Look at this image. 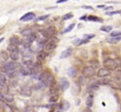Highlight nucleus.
<instances>
[{
    "label": "nucleus",
    "mask_w": 121,
    "mask_h": 112,
    "mask_svg": "<svg viewBox=\"0 0 121 112\" xmlns=\"http://www.w3.org/2000/svg\"><path fill=\"white\" fill-rule=\"evenodd\" d=\"M103 66L105 69H108V70H116V69L119 67L118 63L116 62V60L110 58H107L103 61Z\"/></svg>",
    "instance_id": "nucleus-1"
},
{
    "label": "nucleus",
    "mask_w": 121,
    "mask_h": 112,
    "mask_svg": "<svg viewBox=\"0 0 121 112\" xmlns=\"http://www.w3.org/2000/svg\"><path fill=\"white\" fill-rule=\"evenodd\" d=\"M95 74H96V70L91 66H86V67L83 68L82 71V76L85 78H92Z\"/></svg>",
    "instance_id": "nucleus-2"
},
{
    "label": "nucleus",
    "mask_w": 121,
    "mask_h": 112,
    "mask_svg": "<svg viewBox=\"0 0 121 112\" xmlns=\"http://www.w3.org/2000/svg\"><path fill=\"white\" fill-rule=\"evenodd\" d=\"M20 68H21V64H18L17 62H13V61L7 62L6 64L3 65V69H4L5 72L17 70V69H20Z\"/></svg>",
    "instance_id": "nucleus-3"
},
{
    "label": "nucleus",
    "mask_w": 121,
    "mask_h": 112,
    "mask_svg": "<svg viewBox=\"0 0 121 112\" xmlns=\"http://www.w3.org/2000/svg\"><path fill=\"white\" fill-rule=\"evenodd\" d=\"M56 37H52V40L50 41H49L48 43H46L45 45V49L47 51H50V50H54L57 48V43L59 41V40H56Z\"/></svg>",
    "instance_id": "nucleus-4"
},
{
    "label": "nucleus",
    "mask_w": 121,
    "mask_h": 112,
    "mask_svg": "<svg viewBox=\"0 0 121 112\" xmlns=\"http://www.w3.org/2000/svg\"><path fill=\"white\" fill-rule=\"evenodd\" d=\"M20 95L22 96H25V97H30L32 95L31 88L29 86H27V85L22 86L21 87V89H20Z\"/></svg>",
    "instance_id": "nucleus-5"
},
{
    "label": "nucleus",
    "mask_w": 121,
    "mask_h": 112,
    "mask_svg": "<svg viewBox=\"0 0 121 112\" xmlns=\"http://www.w3.org/2000/svg\"><path fill=\"white\" fill-rule=\"evenodd\" d=\"M31 74H40L42 72V66H41V64L39 62L37 63H34L33 66L31 68Z\"/></svg>",
    "instance_id": "nucleus-6"
},
{
    "label": "nucleus",
    "mask_w": 121,
    "mask_h": 112,
    "mask_svg": "<svg viewBox=\"0 0 121 112\" xmlns=\"http://www.w3.org/2000/svg\"><path fill=\"white\" fill-rule=\"evenodd\" d=\"M110 73H110V70L105 69V68H102V69H100L97 71L96 75L98 78H106V77H108V76H110Z\"/></svg>",
    "instance_id": "nucleus-7"
},
{
    "label": "nucleus",
    "mask_w": 121,
    "mask_h": 112,
    "mask_svg": "<svg viewBox=\"0 0 121 112\" xmlns=\"http://www.w3.org/2000/svg\"><path fill=\"white\" fill-rule=\"evenodd\" d=\"M59 91V85L56 82H54L49 86V93L51 96L53 95H58Z\"/></svg>",
    "instance_id": "nucleus-8"
},
{
    "label": "nucleus",
    "mask_w": 121,
    "mask_h": 112,
    "mask_svg": "<svg viewBox=\"0 0 121 112\" xmlns=\"http://www.w3.org/2000/svg\"><path fill=\"white\" fill-rule=\"evenodd\" d=\"M35 14L31 13V12H30V13H26L25 15H23V16L20 18V21L30 22V21H31V20L35 19Z\"/></svg>",
    "instance_id": "nucleus-9"
},
{
    "label": "nucleus",
    "mask_w": 121,
    "mask_h": 112,
    "mask_svg": "<svg viewBox=\"0 0 121 112\" xmlns=\"http://www.w3.org/2000/svg\"><path fill=\"white\" fill-rule=\"evenodd\" d=\"M59 86H60L61 90L64 91L69 88V86H70V83H69V82L65 78H60Z\"/></svg>",
    "instance_id": "nucleus-10"
},
{
    "label": "nucleus",
    "mask_w": 121,
    "mask_h": 112,
    "mask_svg": "<svg viewBox=\"0 0 121 112\" xmlns=\"http://www.w3.org/2000/svg\"><path fill=\"white\" fill-rule=\"evenodd\" d=\"M108 85L112 87L113 89L115 90H120V85L121 83L119 81H117L116 79H109V82H108Z\"/></svg>",
    "instance_id": "nucleus-11"
},
{
    "label": "nucleus",
    "mask_w": 121,
    "mask_h": 112,
    "mask_svg": "<svg viewBox=\"0 0 121 112\" xmlns=\"http://www.w3.org/2000/svg\"><path fill=\"white\" fill-rule=\"evenodd\" d=\"M72 53H73V49L72 48L66 49L65 50H64V51L61 53L60 56H59V59H67V58H69V56L72 55Z\"/></svg>",
    "instance_id": "nucleus-12"
},
{
    "label": "nucleus",
    "mask_w": 121,
    "mask_h": 112,
    "mask_svg": "<svg viewBox=\"0 0 121 112\" xmlns=\"http://www.w3.org/2000/svg\"><path fill=\"white\" fill-rule=\"evenodd\" d=\"M20 33H21V35H22L23 37H26H26L30 36V35L33 34V30H32L31 28L26 27V28H24L23 30H22Z\"/></svg>",
    "instance_id": "nucleus-13"
},
{
    "label": "nucleus",
    "mask_w": 121,
    "mask_h": 112,
    "mask_svg": "<svg viewBox=\"0 0 121 112\" xmlns=\"http://www.w3.org/2000/svg\"><path fill=\"white\" fill-rule=\"evenodd\" d=\"M81 86L79 84L74 83L72 86V94L74 95V96H77L81 92Z\"/></svg>",
    "instance_id": "nucleus-14"
},
{
    "label": "nucleus",
    "mask_w": 121,
    "mask_h": 112,
    "mask_svg": "<svg viewBox=\"0 0 121 112\" xmlns=\"http://www.w3.org/2000/svg\"><path fill=\"white\" fill-rule=\"evenodd\" d=\"M54 82H55V81H54V76H53L52 74H50V75H49V77L45 79L43 82H42V84H43L45 86H50V85L52 84Z\"/></svg>",
    "instance_id": "nucleus-15"
},
{
    "label": "nucleus",
    "mask_w": 121,
    "mask_h": 112,
    "mask_svg": "<svg viewBox=\"0 0 121 112\" xmlns=\"http://www.w3.org/2000/svg\"><path fill=\"white\" fill-rule=\"evenodd\" d=\"M120 40V37H106L105 38V41L109 44H111V45H115Z\"/></svg>",
    "instance_id": "nucleus-16"
},
{
    "label": "nucleus",
    "mask_w": 121,
    "mask_h": 112,
    "mask_svg": "<svg viewBox=\"0 0 121 112\" xmlns=\"http://www.w3.org/2000/svg\"><path fill=\"white\" fill-rule=\"evenodd\" d=\"M50 73L49 72H47V71H45V72H42L41 73H40L39 74V76H38V79H39V81H40L41 82H43L45 80V79L49 77V75H50Z\"/></svg>",
    "instance_id": "nucleus-17"
},
{
    "label": "nucleus",
    "mask_w": 121,
    "mask_h": 112,
    "mask_svg": "<svg viewBox=\"0 0 121 112\" xmlns=\"http://www.w3.org/2000/svg\"><path fill=\"white\" fill-rule=\"evenodd\" d=\"M19 74V72L17 70H14V71H8L6 72V75L8 76V78H9L10 79L13 78H16L17 77V75Z\"/></svg>",
    "instance_id": "nucleus-18"
},
{
    "label": "nucleus",
    "mask_w": 121,
    "mask_h": 112,
    "mask_svg": "<svg viewBox=\"0 0 121 112\" xmlns=\"http://www.w3.org/2000/svg\"><path fill=\"white\" fill-rule=\"evenodd\" d=\"M67 73L70 78H75L77 75V73H78V72H77V69H75L74 67H70L68 69Z\"/></svg>",
    "instance_id": "nucleus-19"
},
{
    "label": "nucleus",
    "mask_w": 121,
    "mask_h": 112,
    "mask_svg": "<svg viewBox=\"0 0 121 112\" xmlns=\"http://www.w3.org/2000/svg\"><path fill=\"white\" fill-rule=\"evenodd\" d=\"M19 73L23 76H29L31 74V70L29 69H26V68H25V67H21L20 68Z\"/></svg>",
    "instance_id": "nucleus-20"
},
{
    "label": "nucleus",
    "mask_w": 121,
    "mask_h": 112,
    "mask_svg": "<svg viewBox=\"0 0 121 112\" xmlns=\"http://www.w3.org/2000/svg\"><path fill=\"white\" fill-rule=\"evenodd\" d=\"M9 57H10V59H12V61H13V62H17L20 59V54L18 51L13 52V53L10 54Z\"/></svg>",
    "instance_id": "nucleus-21"
},
{
    "label": "nucleus",
    "mask_w": 121,
    "mask_h": 112,
    "mask_svg": "<svg viewBox=\"0 0 121 112\" xmlns=\"http://www.w3.org/2000/svg\"><path fill=\"white\" fill-rule=\"evenodd\" d=\"M59 107H60L61 111H68V110H69V108H70V103H69L68 101H64L60 104Z\"/></svg>",
    "instance_id": "nucleus-22"
},
{
    "label": "nucleus",
    "mask_w": 121,
    "mask_h": 112,
    "mask_svg": "<svg viewBox=\"0 0 121 112\" xmlns=\"http://www.w3.org/2000/svg\"><path fill=\"white\" fill-rule=\"evenodd\" d=\"M93 103H94V99H93V96L92 95H89L87 96L86 100V107L88 108H91V106H93Z\"/></svg>",
    "instance_id": "nucleus-23"
},
{
    "label": "nucleus",
    "mask_w": 121,
    "mask_h": 112,
    "mask_svg": "<svg viewBox=\"0 0 121 112\" xmlns=\"http://www.w3.org/2000/svg\"><path fill=\"white\" fill-rule=\"evenodd\" d=\"M46 30V31L48 32V34L49 35H50V37L52 38V37H54V35L56 34V32H57V30H56V28L54 27V26H49L47 29H45Z\"/></svg>",
    "instance_id": "nucleus-24"
},
{
    "label": "nucleus",
    "mask_w": 121,
    "mask_h": 112,
    "mask_svg": "<svg viewBox=\"0 0 121 112\" xmlns=\"http://www.w3.org/2000/svg\"><path fill=\"white\" fill-rule=\"evenodd\" d=\"M9 41L11 45H17V46L18 45H20V43H21V41H20L19 38H18L17 36H12L11 38H10Z\"/></svg>",
    "instance_id": "nucleus-25"
},
{
    "label": "nucleus",
    "mask_w": 121,
    "mask_h": 112,
    "mask_svg": "<svg viewBox=\"0 0 121 112\" xmlns=\"http://www.w3.org/2000/svg\"><path fill=\"white\" fill-rule=\"evenodd\" d=\"M87 20L90 22H103V20H102L100 17L93 16V15H90V16H88Z\"/></svg>",
    "instance_id": "nucleus-26"
},
{
    "label": "nucleus",
    "mask_w": 121,
    "mask_h": 112,
    "mask_svg": "<svg viewBox=\"0 0 121 112\" xmlns=\"http://www.w3.org/2000/svg\"><path fill=\"white\" fill-rule=\"evenodd\" d=\"M0 57H1V59L4 62H7L8 60V59H9V55H8L6 50H1V52H0Z\"/></svg>",
    "instance_id": "nucleus-27"
},
{
    "label": "nucleus",
    "mask_w": 121,
    "mask_h": 112,
    "mask_svg": "<svg viewBox=\"0 0 121 112\" xmlns=\"http://www.w3.org/2000/svg\"><path fill=\"white\" fill-rule=\"evenodd\" d=\"M46 56H47L46 52L39 51L38 55H37V56H36V59H37V60H38V61H41V60H44V59L46 58Z\"/></svg>",
    "instance_id": "nucleus-28"
},
{
    "label": "nucleus",
    "mask_w": 121,
    "mask_h": 112,
    "mask_svg": "<svg viewBox=\"0 0 121 112\" xmlns=\"http://www.w3.org/2000/svg\"><path fill=\"white\" fill-rule=\"evenodd\" d=\"M0 92L1 93H8V86L7 83H0Z\"/></svg>",
    "instance_id": "nucleus-29"
},
{
    "label": "nucleus",
    "mask_w": 121,
    "mask_h": 112,
    "mask_svg": "<svg viewBox=\"0 0 121 112\" xmlns=\"http://www.w3.org/2000/svg\"><path fill=\"white\" fill-rule=\"evenodd\" d=\"M7 50H8V52H10V53H13V52L18 51V48L17 45L9 44V45H8V47H7Z\"/></svg>",
    "instance_id": "nucleus-30"
},
{
    "label": "nucleus",
    "mask_w": 121,
    "mask_h": 112,
    "mask_svg": "<svg viewBox=\"0 0 121 112\" xmlns=\"http://www.w3.org/2000/svg\"><path fill=\"white\" fill-rule=\"evenodd\" d=\"M35 40V35H34V34H32V35H30V36L26 37V38L23 41L26 42V43L27 44H30V45H31L32 42H34V40Z\"/></svg>",
    "instance_id": "nucleus-31"
},
{
    "label": "nucleus",
    "mask_w": 121,
    "mask_h": 112,
    "mask_svg": "<svg viewBox=\"0 0 121 112\" xmlns=\"http://www.w3.org/2000/svg\"><path fill=\"white\" fill-rule=\"evenodd\" d=\"M108 82H109V79L108 78H100V80H98L96 83L98 85V86H102V85H108Z\"/></svg>",
    "instance_id": "nucleus-32"
},
{
    "label": "nucleus",
    "mask_w": 121,
    "mask_h": 112,
    "mask_svg": "<svg viewBox=\"0 0 121 112\" xmlns=\"http://www.w3.org/2000/svg\"><path fill=\"white\" fill-rule=\"evenodd\" d=\"M4 96V99L3 100H5V101H7V102H8V103H11V102H13V101H14V97H13V95H11V94H5V95H3Z\"/></svg>",
    "instance_id": "nucleus-33"
},
{
    "label": "nucleus",
    "mask_w": 121,
    "mask_h": 112,
    "mask_svg": "<svg viewBox=\"0 0 121 112\" xmlns=\"http://www.w3.org/2000/svg\"><path fill=\"white\" fill-rule=\"evenodd\" d=\"M112 28H113V27H112L111 26H101V27L100 28V30H102V31H104V32L109 33V32H111Z\"/></svg>",
    "instance_id": "nucleus-34"
},
{
    "label": "nucleus",
    "mask_w": 121,
    "mask_h": 112,
    "mask_svg": "<svg viewBox=\"0 0 121 112\" xmlns=\"http://www.w3.org/2000/svg\"><path fill=\"white\" fill-rule=\"evenodd\" d=\"M74 26H75V23H72V24H70L67 28L65 29V30H63L62 34H66V33H69V32L72 31L73 29L74 28Z\"/></svg>",
    "instance_id": "nucleus-35"
},
{
    "label": "nucleus",
    "mask_w": 121,
    "mask_h": 112,
    "mask_svg": "<svg viewBox=\"0 0 121 112\" xmlns=\"http://www.w3.org/2000/svg\"><path fill=\"white\" fill-rule=\"evenodd\" d=\"M9 86L12 87H17L18 86V81L16 78H13L9 80Z\"/></svg>",
    "instance_id": "nucleus-36"
},
{
    "label": "nucleus",
    "mask_w": 121,
    "mask_h": 112,
    "mask_svg": "<svg viewBox=\"0 0 121 112\" xmlns=\"http://www.w3.org/2000/svg\"><path fill=\"white\" fill-rule=\"evenodd\" d=\"M114 77L117 81H121V70H115V72L114 73Z\"/></svg>",
    "instance_id": "nucleus-37"
},
{
    "label": "nucleus",
    "mask_w": 121,
    "mask_h": 112,
    "mask_svg": "<svg viewBox=\"0 0 121 112\" xmlns=\"http://www.w3.org/2000/svg\"><path fill=\"white\" fill-rule=\"evenodd\" d=\"M121 14V10H116V11H113V12H106L105 15L107 16H114V15H118Z\"/></svg>",
    "instance_id": "nucleus-38"
},
{
    "label": "nucleus",
    "mask_w": 121,
    "mask_h": 112,
    "mask_svg": "<svg viewBox=\"0 0 121 112\" xmlns=\"http://www.w3.org/2000/svg\"><path fill=\"white\" fill-rule=\"evenodd\" d=\"M40 33L41 34V35L45 39H50L51 38L50 35H49V34H48V32L46 31V30H40Z\"/></svg>",
    "instance_id": "nucleus-39"
},
{
    "label": "nucleus",
    "mask_w": 121,
    "mask_h": 112,
    "mask_svg": "<svg viewBox=\"0 0 121 112\" xmlns=\"http://www.w3.org/2000/svg\"><path fill=\"white\" fill-rule=\"evenodd\" d=\"M21 54L23 57H25V56H30V50H29V49L23 48L22 50H21Z\"/></svg>",
    "instance_id": "nucleus-40"
},
{
    "label": "nucleus",
    "mask_w": 121,
    "mask_h": 112,
    "mask_svg": "<svg viewBox=\"0 0 121 112\" xmlns=\"http://www.w3.org/2000/svg\"><path fill=\"white\" fill-rule=\"evenodd\" d=\"M121 31L120 30H114L110 33V37H120Z\"/></svg>",
    "instance_id": "nucleus-41"
},
{
    "label": "nucleus",
    "mask_w": 121,
    "mask_h": 112,
    "mask_svg": "<svg viewBox=\"0 0 121 112\" xmlns=\"http://www.w3.org/2000/svg\"><path fill=\"white\" fill-rule=\"evenodd\" d=\"M73 17V15L72 14V13H67V14H65V15L63 16L62 19H63V21H67V20H69Z\"/></svg>",
    "instance_id": "nucleus-42"
},
{
    "label": "nucleus",
    "mask_w": 121,
    "mask_h": 112,
    "mask_svg": "<svg viewBox=\"0 0 121 112\" xmlns=\"http://www.w3.org/2000/svg\"><path fill=\"white\" fill-rule=\"evenodd\" d=\"M58 100H59V95H53V96H50V98H49V102H56V101H58Z\"/></svg>",
    "instance_id": "nucleus-43"
},
{
    "label": "nucleus",
    "mask_w": 121,
    "mask_h": 112,
    "mask_svg": "<svg viewBox=\"0 0 121 112\" xmlns=\"http://www.w3.org/2000/svg\"><path fill=\"white\" fill-rule=\"evenodd\" d=\"M94 37H95L94 34H85V35H83V38H84L85 40H90L91 39L94 38Z\"/></svg>",
    "instance_id": "nucleus-44"
},
{
    "label": "nucleus",
    "mask_w": 121,
    "mask_h": 112,
    "mask_svg": "<svg viewBox=\"0 0 121 112\" xmlns=\"http://www.w3.org/2000/svg\"><path fill=\"white\" fill-rule=\"evenodd\" d=\"M49 14H47V15H44V16H40V17H37L35 20H36L37 22L45 21V19H47V18H49Z\"/></svg>",
    "instance_id": "nucleus-45"
},
{
    "label": "nucleus",
    "mask_w": 121,
    "mask_h": 112,
    "mask_svg": "<svg viewBox=\"0 0 121 112\" xmlns=\"http://www.w3.org/2000/svg\"><path fill=\"white\" fill-rule=\"evenodd\" d=\"M7 81L6 76L3 73H0V83H5Z\"/></svg>",
    "instance_id": "nucleus-46"
},
{
    "label": "nucleus",
    "mask_w": 121,
    "mask_h": 112,
    "mask_svg": "<svg viewBox=\"0 0 121 112\" xmlns=\"http://www.w3.org/2000/svg\"><path fill=\"white\" fill-rule=\"evenodd\" d=\"M78 84H79L80 86L85 85V78H83L82 76L78 78Z\"/></svg>",
    "instance_id": "nucleus-47"
},
{
    "label": "nucleus",
    "mask_w": 121,
    "mask_h": 112,
    "mask_svg": "<svg viewBox=\"0 0 121 112\" xmlns=\"http://www.w3.org/2000/svg\"><path fill=\"white\" fill-rule=\"evenodd\" d=\"M6 106H7V104H6V102H5L4 101H3V100H0V109L3 111Z\"/></svg>",
    "instance_id": "nucleus-48"
},
{
    "label": "nucleus",
    "mask_w": 121,
    "mask_h": 112,
    "mask_svg": "<svg viewBox=\"0 0 121 112\" xmlns=\"http://www.w3.org/2000/svg\"><path fill=\"white\" fill-rule=\"evenodd\" d=\"M80 41H81V39L77 38V39H75V40L73 41V44L74 45H76V46H79Z\"/></svg>",
    "instance_id": "nucleus-49"
},
{
    "label": "nucleus",
    "mask_w": 121,
    "mask_h": 112,
    "mask_svg": "<svg viewBox=\"0 0 121 112\" xmlns=\"http://www.w3.org/2000/svg\"><path fill=\"white\" fill-rule=\"evenodd\" d=\"M90 88H91V89H92V90H97L99 88V86L96 83H93V84H91V86H90Z\"/></svg>",
    "instance_id": "nucleus-50"
},
{
    "label": "nucleus",
    "mask_w": 121,
    "mask_h": 112,
    "mask_svg": "<svg viewBox=\"0 0 121 112\" xmlns=\"http://www.w3.org/2000/svg\"><path fill=\"white\" fill-rule=\"evenodd\" d=\"M82 8H84V9H87V10H93L92 7L87 6V5H83V6H82Z\"/></svg>",
    "instance_id": "nucleus-51"
},
{
    "label": "nucleus",
    "mask_w": 121,
    "mask_h": 112,
    "mask_svg": "<svg viewBox=\"0 0 121 112\" xmlns=\"http://www.w3.org/2000/svg\"><path fill=\"white\" fill-rule=\"evenodd\" d=\"M79 20H81V21H86V20H87V17H86V16H82V17H81L79 18Z\"/></svg>",
    "instance_id": "nucleus-52"
},
{
    "label": "nucleus",
    "mask_w": 121,
    "mask_h": 112,
    "mask_svg": "<svg viewBox=\"0 0 121 112\" xmlns=\"http://www.w3.org/2000/svg\"><path fill=\"white\" fill-rule=\"evenodd\" d=\"M83 112H91V108L86 107V109H84V111H83Z\"/></svg>",
    "instance_id": "nucleus-53"
},
{
    "label": "nucleus",
    "mask_w": 121,
    "mask_h": 112,
    "mask_svg": "<svg viewBox=\"0 0 121 112\" xmlns=\"http://www.w3.org/2000/svg\"><path fill=\"white\" fill-rule=\"evenodd\" d=\"M65 2H66V0H61V1H57L56 2V3L59 4V3H65Z\"/></svg>",
    "instance_id": "nucleus-54"
},
{
    "label": "nucleus",
    "mask_w": 121,
    "mask_h": 112,
    "mask_svg": "<svg viewBox=\"0 0 121 112\" xmlns=\"http://www.w3.org/2000/svg\"><path fill=\"white\" fill-rule=\"evenodd\" d=\"M4 99V96H3V93L0 92V100H3Z\"/></svg>",
    "instance_id": "nucleus-55"
},
{
    "label": "nucleus",
    "mask_w": 121,
    "mask_h": 112,
    "mask_svg": "<svg viewBox=\"0 0 121 112\" xmlns=\"http://www.w3.org/2000/svg\"><path fill=\"white\" fill-rule=\"evenodd\" d=\"M112 8H113V7L110 6V7H107V8H105L104 9H105V10H110V9H112Z\"/></svg>",
    "instance_id": "nucleus-56"
},
{
    "label": "nucleus",
    "mask_w": 121,
    "mask_h": 112,
    "mask_svg": "<svg viewBox=\"0 0 121 112\" xmlns=\"http://www.w3.org/2000/svg\"><path fill=\"white\" fill-rule=\"evenodd\" d=\"M97 8H105V5H98Z\"/></svg>",
    "instance_id": "nucleus-57"
},
{
    "label": "nucleus",
    "mask_w": 121,
    "mask_h": 112,
    "mask_svg": "<svg viewBox=\"0 0 121 112\" xmlns=\"http://www.w3.org/2000/svg\"><path fill=\"white\" fill-rule=\"evenodd\" d=\"M4 37H2V38L1 39H0V43H2V42H3V40H4Z\"/></svg>",
    "instance_id": "nucleus-58"
},
{
    "label": "nucleus",
    "mask_w": 121,
    "mask_h": 112,
    "mask_svg": "<svg viewBox=\"0 0 121 112\" xmlns=\"http://www.w3.org/2000/svg\"><path fill=\"white\" fill-rule=\"evenodd\" d=\"M55 112H62V111H61V110H58V111H56Z\"/></svg>",
    "instance_id": "nucleus-59"
},
{
    "label": "nucleus",
    "mask_w": 121,
    "mask_h": 112,
    "mask_svg": "<svg viewBox=\"0 0 121 112\" xmlns=\"http://www.w3.org/2000/svg\"><path fill=\"white\" fill-rule=\"evenodd\" d=\"M120 90H121V85H120Z\"/></svg>",
    "instance_id": "nucleus-60"
},
{
    "label": "nucleus",
    "mask_w": 121,
    "mask_h": 112,
    "mask_svg": "<svg viewBox=\"0 0 121 112\" xmlns=\"http://www.w3.org/2000/svg\"><path fill=\"white\" fill-rule=\"evenodd\" d=\"M120 110H121V106H120ZM121 112V111H120Z\"/></svg>",
    "instance_id": "nucleus-61"
},
{
    "label": "nucleus",
    "mask_w": 121,
    "mask_h": 112,
    "mask_svg": "<svg viewBox=\"0 0 121 112\" xmlns=\"http://www.w3.org/2000/svg\"><path fill=\"white\" fill-rule=\"evenodd\" d=\"M120 40H121V37H120Z\"/></svg>",
    "instance_id": "nucleus-62"
}]
</instances>
